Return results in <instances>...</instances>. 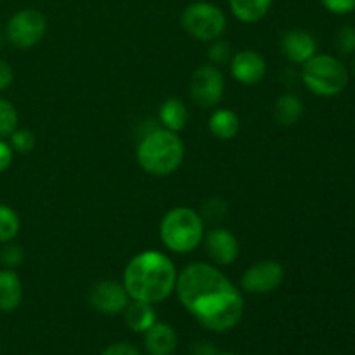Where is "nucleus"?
<instances>
[{
    "label": "nucleus",
    "mask_w": 355,
    "mask_h": 355,
    "mask_svg": "<svg viewBox=\"0 0 355 355\" xmlns=\"http://www.w3.org/2000/svg\"><path fill=\"white\" fill-rule=\"evenodd\" d=\"M175 293L182 307L208 331H231L245 314L243 291L214 263H187L177 274Z\"/></svg>",
    "instance_id": "f257e3e1"
},
{
    "label": "nucleus",
    "mask_w": 355,
    "mask_h": 355,
    "mask_svg": "<svg viewBox=\"0 0 355 355\" xmlns=\"http://www.w3.org/2000/svg\"><path fill=\"white\" fill-rule=\"evenodd\" d=\"M177 267L168 255L146 250L128 260L123 270V286L130 300L162 304L175 291Z\"/></svg>",
    "instance_id": "f03ea898"
},
{
    "label": "nucleus",
    "mask_w": 355,
    "mask_h": 355,
    "mask_svg": "<svg viewBox=\"0 0 355 355\" xmlns=\"http://www.w3.org/2000/svg\"><path fill=\"white\" fill-rule=\"evenodd\" d=\"M184 142L177 132L156 127L139 139L135 158L146 173L155 177L172 175L184 162Z\"/></svg>",
    "instance_id": "7ed1b4c3"
},
{
    "label": "nucleus",
    "mask_w": 355,
    "mask_h": 355,
    "mask_svg": "<svg viewBox=\"0 0 355 355\" xmlns=\"http://www.w3.org/2000/svg\"><path fill=\"white\" fill-rule=\"evenodd\" d=\"M205 220L194 208L175 207L163 215L159 222V239L168 252L177 255L198 250L203 245Z\"/></svg>",
    "instance_id": "20e7f679"
},
{
    "label": "nucleus",
    "mask_w": 355,
    "mask_h": 355,
    "mask_svg": "<svg viewBox=\"0 0 355 355\" xmlns=\"http://www.w3.org/2000/svg\"><path fill=\"white\" fill-rule=\"evenodd\" d=\"M302 82L318 97H336L349 85V69L338 58L315 54L302 64Z\"/></svg>",
    "instance_id": "39448f33"
},
{
    "label": "nucleus",
    "mask_w": 355,
    "mask_h": 355,
    "mask_svg": "<svg viewBox=\"0 0 355 355\" xmlns=\"http://www.w3.org/2000/svg\"><path fill=\"white\" fill-rule=\"evenodd\" d=\"M180 24L184 31L200 42H214L224 35L227 28V17L224 10L211 2H193L180 14Z\"/></svg>",
    "instance_id": "423d86ee"
},
{
    "label": "nucleus",
    "mask_w": 355,
    "mask_h": 355,
    "mask_svg": "<svg viewBox=\"0 0 355 355\" xmlns=\"http://www.w3.org/2000/svg\"><path fill=\"white\" fill-rule=\"evenodd\" d=\"M6 40L16 49H31L44 40L47 33V17L37 9H21L6 23Z\"/></svg>",
    "instance_id": "0eeeda50"
},
{
    "label": "nucleus",
    "mask_w": 355,
    "mask_h": 355,
    "mask_svg": "<svg viewBox=\"0 0 355 355\" xmlns=\"http://www.w3.org/2000/svg\"><path fill=\"white\" fill-rule=\"evenodd\" d=\"M225 92L224 73L218 66L201 64L194 69L189 80V96L203 110H211L220 104Z\"/></svg>",
    "instance_id": "6e6552de"
},
{
    "label": "nucleus",
    "mask_w": 355,
    "mask_h": 355,
    "mask_svg": "<svg viewBox=\"0 0 355 355\" xmlns=\"http://www.w3.org/2000/svg\"><path fill=\"white\" fill-rule=\"evenodd\" d=\"M284 267L277 260H259L243 272L239 290L250 295H269L279 290L284 283Z\"/></svg>",
    "instance_id": "1a4fd4ad"
},
{
    "label": "nucleus",
    "mask_w": 355,
    "mask_h": 355,
    "mask_svg": "<svg viewBox=\"0 0 355 355\" xmlns=\"http://www.w3.org/2000/svg\"><path fill=\"white\" fill-rule=\"evenodd\" d=\"M89 304L99 314L118 315L130 304V297H128L123 283L104 279L92 286L89 293Z\"/></svg>",
    "instance_id": "9d476101"
},
{
    "label": "nucleus",
    "mask_w": 355,
    "mask_h": 355,
    "mask_svg": "<svg viewBox=\"0 0 355 355\" xmlns=\"http://www.w3.org/2000/svg\"><path fill=\"white\" fill-rule=\"evenodd\" d=\"M205 250L208 259L217 267L232 266L239 257V241L234 232L225 227H214L205 232Z\"/></svg>",
    "instance_id": "9b49d317"
},
{
    "label": "nucleus",
    "mask_w": 355,
    "mask_h": 355,
    "mask_svg": "<svg viewBox=\"0 0 355 355\" xmlns=\"http://www.w3.org/2000/svg\"><path fill=\"white\" fill-rule=\"evenodd\" d=\"M229 69L236 82L252 87L266 78L267 62L260 52L253 51V49H245V51L232 54L231 61H229Z\"/></svg>",
    "instance_id": "f8f14e48"
},
{
    "label": "nucleus",
    "mask_w": 355,
    "mask_h": 355,
    "mask_svg": "<svg viewBox=\"0 0 355 355\" xmlns=\"http://www.w3.org/2000/svg\"><path fill=\"white\" fill-rule=\"evenodd\" d=\"M281 52L293 64H304L312 55L318 54V40L309 31L295 28L284 31L279 42Z\"/></svg>",
    "instance_id": "ddd939ff"
},
{
    "label": "nucleus",
    "mask_w": 355,
    "mask_h": 355,
    "mask_svg": "<svg viewBox=\"0 0 355 355\" xmlns=\"http://www.w3.org/2000/svg\"><path fill=\"white\" fill-rule=\"evenodd\" d=\"M177 338L175 329L166 322L156 321L148 331L144 333V347L151 355H172L175 352Z\"/></svg>",
    "instance_id": "4468645a"
},
{
    "label": "nucleus",
    "mask_w": 355,
    "mask_h": 355,
    "mask_svg": "<svg viewBox=\"0 0 355 355\" xmlns=\"http://www.w3.org/2000/svg\"><path fill=\"white\" fill-rule=\"evenodd\" d=\"M23 302V283L14 269L0 270V311L14 312Z\"/></svg>",
    "instance_id": "2eb2a0df"
},
{
    "label": "nucleus",
    "mask_w": 355,
    "mask_h": 355,
    "mask_svg": "<svg viewBox=\"0 0 355 355\" xmlns=\"http://www.w3.org/2000/svg\"><path fill=\"white\" fill-rule=\"evenodd\" d=\"M187 120H189V110L184 101L177 99V97H168L166 101H163L158 111L159 127L179 134L180 130L186 128Z\"/></svg>",
    "instance_id": "dca6fc26"
},
{
    "label": "nucleus",
    "mask_w": 355,
    "mask_h": 355,
    "mask_svg": "<svg viewBox=\"0 0 355 355\" xmlns=\"http://www.w3.org/2000/svg\"><path fill=\"white\" fill-rule=\"evenodd\" d=\"M241 121L239 116L229 107H217L211 111L210 118H208V130L214 137L220 139V141H231L238 135Z\"/></svg>",
    "instance_id": "f3484780"
},
{
    "label": "nucleus",
    "mask_w": 355,
    "mask_h": 355,
    "mask_svg": "<svg viewBox=\"0 0 355 355\" xmlns=\"http://www.w3.org/2000/svg\"><path fill=\"white\" fill-rule=\"evenodd\" d=\"M274 120L281 127H293L304 116V101L297 94H283L274 103Z\"/></svg>",
    "instance_id": "a211bd4d"
},
{
    "label": "nucleus",
    "mask_w": 355,
    "mask_h": 355,
    "mask_svg": "<svg viewBox=\"0 0 355 355\" xmlns=\"http://www.w3.org/2000/svg\"><path fill=\"white\" fill-rule=\"evenodd\" d=\"M123 314L125 324L128 326V329L134 333H142V335L158 321L155 307L151 304H146V302L130 300V304L127 305Z\"/></svg>",
    "instance_id": "6ab92c4d"
},
{
    "label": "nucleus",
    "mask_w": 355,
    "mask_h": 355,
    "mask_svg": "<svg viewBox=\"0 0 355 355\" xmlns=\"http://www.w3.org/2000/svg\"><path fill=\"white\" fill-rule=\"evenodd\" d=\"M274 0H229L232 16L245 24H255L269 14Z\"/></svg>",
    "instance_id": "aec40b11"
},
{
    "label": "nucleus",
    "mask_w": 355,
    "mask_h": 355,
    "mask_svg": "<svg viewBox=\"0 0 355 355\" xmlns=\"http://www.w3.org/2000/svg\"><path fill=\"white\" fill-rule=\"evenodd\" d=\"M19 215H17L10 207L0 203V243L6 245V243L14 241L16 236L19 234Z\"/></svg>",
    "instance_id": "412c9836"
},
{
    "label": "nucleus",
    "mask_w": 355,
    "mask_h": 355,
    "mask_svg": "<svg viewBox=\"0 0 355 355\" xmlns=\"http://www.w3.org/2000/svg\"><path fill=\"white\" fill-rule=\"evenodd\" d=\"M17 121L19 116L14 104L0 97V139H9V135L17 128Z\"/></svg>",
    "instance_id": "4be33fe9"
},
{
    "label": "nucleus",
    "mask_w": 355,
    "mask_h": 355,
    "mask_svg": "<svg viewBox=\"0 0 355 355\" xmlns=\"http://www.w3.org/2000/svg\"><path fill=\"white\" fill-rule=\"evenodd\" d=\"M227 211L229 207L222 198H208V200L203 201V205H201L200 215L203 217L205 224H207V222L224 220Z\"/></svg>",
    "instance_id": "5701e85b"
},
{
    "label": "nucleus",
    "mask_w": 355,
    "mask_h": 355,
    "mask_svg": "<svg viewBox=\"0 0 355 355\" xmlns=\"http://www.w3.org/2000/svg\"><path fill=\"white\" fill-rule=\"evenodd\" d=\"M9 144L14 153L28 155V153H31L35 149L37 137H35L33 132L28 130V128H16V130L9 135Z\"/></svg>",
    "instance_id": "b1692460"
},
{
    "label": "nucleus",
    "mask_w": 355,
    "mask_h": 355,
    "mask_svg": "<svg viewBox=\"0 0 355 355\" xmlns=\"http://www.w3.org/2000/svg\"><path fill=\"white\" fill-rule=\"evenodd\" d=\"M232 58V49L229 45L227 40L224 38H217V40L210 42V49H208V59H210V64L214 66H224L229 64Z\"/></svg>",
    "instance_id": "393cba45"
},
{
    "label": "nucleus",
    "mask_w": 355,
    "mask_h": 355,
    "mask_svg": "<svg viewBox=\"0 0 355 355\" xmlns=\"http://www.w3.org/2000/svg\"><path fill=\"white\" fill-rule=\"evenodd\" d=\"M335 47L340 54L350 55L355 52V28L352 24H343L335 35Z\"/></svg>",
    "instance_id": "a878e982"
},
{
    "label": "nucleus",
    "mask_w": 355,
    "mask_h": 355,
    "mask_svg": "<svg viewBox=\"0 0 355 355\" xmlns=\"http://www.w3.org/2000/svg\"><path fill=\"white\" fill-rule=\"evenodd\" d=\"M24 260V252L19 245L9 241L3 245L2 252H0V262L6 266V269H16L23 263Z\"/></svg>",
    "instance_id": "bb28decb"
},
{
    "label": "nucleus",
    "mask_w": 355,
    "mask_h": 355,
    "mask_svg": "<svg viewBox=\"0 0 355 355\" xmlns=\"http://www.w3.org/2000/svg\"><path fill=\"white\" fill-rule=\"evenodd\" d=\"M321 3L326 10H329L331 14H338V16L355 10V0H321Z\"/></svg>",
    "instance_id": "cd10ccee"
},
{
    "label": "nucleus",
    "mask_w": 355,
    "mask_h": 355,
    "mask_svg": "<svg viewBox=\"0 0 355 355\" xmlns=\"http://www.w3.org/2000/svg\"><path fill=\"white\" fill-rule=\"evenodd\" d=\"M101 355H141L137 349L128 342H116L107 345Z\"/></svg>",
    "instance_id": "c85d7f7f"
},
{
    "label": "nucleus",
    "mask_w": 355,
    "mask_h": 355,
    "mask_svg": "<svg viewBox=\"0 0 355 355\" xmlns=\"http://www.w3.org/2000/svg\"><path fill=\"white\" fill-rule=\"evenodd\" d=\"M14 151L10 148L9 142L6 139H0V173L6 172L10 165H12Z\"/></svg>",
    "instance_id": "c756f323"
},
{
    "label": "nucleus",
    "mask_w": 355,
    "mask_h": 355,
    "mask_svg": "<svg viewBox=\"0 0 355 355\" xmlns=\"http://www.w3.org/2000/svg\"><path fill=\"white\" fill-rule=\"evenodd\" d=\"M14 82V71L10 64L3 59H0V92L7 90Z\"/></svg>",
    "instance_id": "7c9ffc66"
},
{
    "label": "nucleus",
    "mask_w": 355,
    "mask_h": 355,
    "mask_svg": "<svg viewBox=\"0 0 355 355\" xmlns=\"http://www.w3.org/2000/svg\"><path fill=\"white\" fill-rule=\"evenodd\" d=\"M189 355H218V350L211 342L200 340L189 347Z\"/></svg>",
    "instance_id": "2f4dec72"
},
{
    "label": "nucleus",
    "mask_w": 355,
    "mask_h": 355,
    "mask_svg": "<svg viewBox=\"0 0 355 355\" xmlns=\"http://www.w3.org/2000/svg\"><path fill=\"white\" fill-rule=\"evenodd\" d=\"M6 33H2V31H0V49L3 47V44H6Z\"/></svg>",
    "instance_id": "473e14b6"
},
{
    "label": "nucleus",
    "mask_w": 355,
    "mask_h": 355,
    "mask_svg": "<svg viewBox=\"0 0 355 355\" xmlns=\"http://www.w3.org/2000/svg\"><path fill=\"white\" fill-rule=\"evenodd\" d=\"M218 355H238V354H229L227 352V354H218Z\"/></svg>",
    "instance_id": "72a5a7b5"
},
{
    "label": "nucleus",
    "mask_w": 355,
    "mask_h": 355,
    "mask_svg": "<svg viewBox=\"0 0 355 355\" xmlns=\"http://www.w3.org/2000/svg\"><path fill=\"white\" fill-rule=\"evenodd\" d=\"M354 73H355V59H354Z\"/></svg>",
    "instance_id": "f704fd0d"
}]
</instances>
